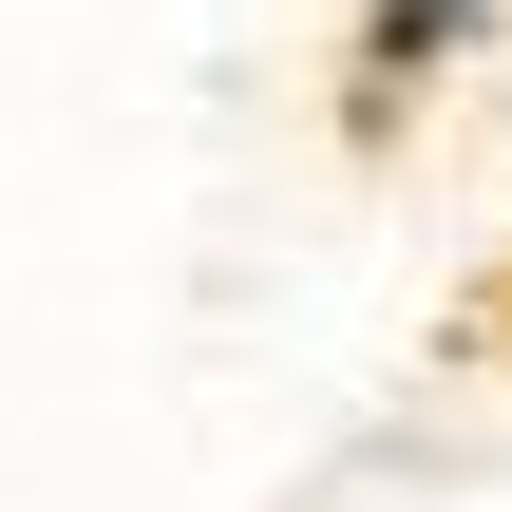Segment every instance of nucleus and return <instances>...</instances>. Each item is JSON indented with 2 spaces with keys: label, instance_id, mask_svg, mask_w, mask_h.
I'll use <instances>...</instances> for the list:
<instances>
[{
  "label": "nucleus",
  "instance_id": "obj_1",
  "mask_svg": "<svg viewBox=\"0 0 512 512\" xmlns=\"http://www.w3.org/2000/svg\"><path fill=\"white\" fill-rule=\"evenodd\" d=\"M494 19H512V0H361L342 38H361V95H418V76H456Z\"/></svg>",
  "mask_w": 512,
  "mask_h": 512
}]
</instances>
